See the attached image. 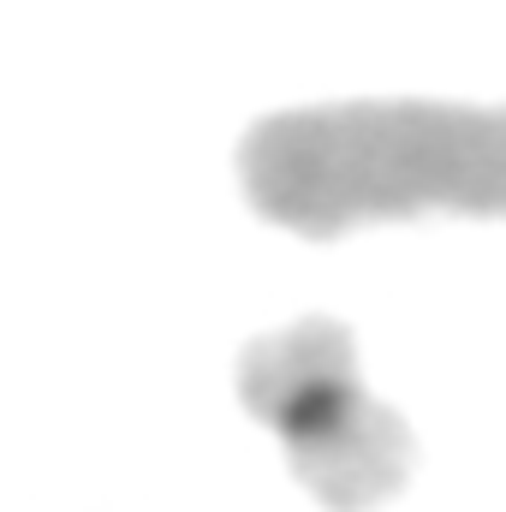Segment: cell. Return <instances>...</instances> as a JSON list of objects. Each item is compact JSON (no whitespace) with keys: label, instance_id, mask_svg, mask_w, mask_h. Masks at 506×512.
I'll list each match as a JSON object with an SVG mask.
<instances>
[{"label":"cell","instance_id":"7a4b0ae2","mask_svg":"<svg viewBox=\"0 0 506 512\" xmlns=\"http://www.w3.org/2000/svg\"><path fill=\"white\" fill-rule=\"evenodd\" d=\"M239 405L280 441L286 471L322 512L387 507L417 465L405 417L370 393L340 316H298L239 352Z\"/></svg>","mask_w":506,"mask_h":512},{"label":"cell","instance_id":"6da1fadb","mask_svg":"<svg viewBox=\"0 0 506 512\" xmlns=\"http://www.w3.org/2000/svg\"><path fill=\"white\" fill-rule=\"evenodd\" d=\"M233 167L256 215L310 245L423 215L506 221V102L358 96L280 108L245 126Z\"/></svg>","mask_w":506,"mask_h":512}]
</instances>
